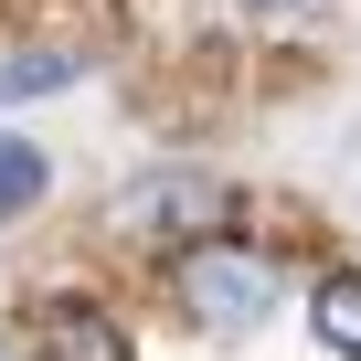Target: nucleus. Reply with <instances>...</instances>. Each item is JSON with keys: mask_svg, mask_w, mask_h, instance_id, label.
Returning <instances> with one entry per match:
<instances>
[{"mask_svg": "<svg viewBox=\"0 0 361 361\" xmlns=\"http://www.w3.org/2000/svg\"><path fill=\"white\" fill-rule=\"evenodd\" d=\"M245 11H298V0H245Z\"/></svg>", "mask_w": 361, "mask_h": 361, "instance_id": "7", "label": "nucleus"}, {"mask_svg": "<svg viewBox=\"0 0 361 361\" xmlns=\"http://www.w3.org/2000/svg\"><path fill=\"white\" fill-rule=\"evenodd\" d=\"M308 329H319V350L361 361V266H340V276L308 287Z\"/></svg>", "mask_w": 361, "mask_h": 361, "instance_id": "5", "label": "nucleus"}, {"mask_svg": "<svg viewBox=\"0 0 361 361\" xmlns=\"http://www.w3.org/2000/svg\"><path fill=\"white\" fill-rule=\"evenodd\" d=\"M32 361H138V340L96 308V298H54L32 329Z\"/></svg>", "mask_w": 361, "mask_h": 361, "instance_id": "3", "label": "nucleus"}, {"mask_svg": "<svg viewBox=\"0 0 361 361\" xmlns=\"http://www.w3.org/2000/svg\"><path fill=\"white\" fill-rule=\"evenodd\" d=\"M43 192H54V159H43L32 138H0V234H11Z\"/></svg>", "mask_w": 361, "mask_h": 361, "instance_id": "6", "label": "nucleus"}, {"mask_svg": "<svg viewBox=\"0 0 361 361\" xmlns=\"http://www.w3.org/2000/svg\"><path fill=\"white\" fill-rule=\"evenodd\" d=\"M276 298H287V266L266 255V245H245V234H192V245H170V308L192 319L202 340H255L266 319H276Z\"/></svg>", "mask_w": 361, "mask_h": 361, "instance_id": "1", "label": "nucleus"}, {"mask_svg": "<svg viewBox=\"0 0 361 361\" xmlns=\"http://www.w3.org/2000/svg\"><path fill=\"white\" fill-rule=\"evenodd\" d=\"M234 213V192H224V180L213 170H138L128 180V192H117V234H138V245H192V234H213Z\"/></svg>", "mask_w": 361, "mask_h": 361, "instance_id": "2", "label": "nucleus"}, {"mask_svg": "<svg viewBox=\"0 0 361 361\" xmlns=\"http://www.w3.org/2000/svg\"><path fill=\"white\" fill-rule=\"evenodd\" d=\"M64 85H85V54H64V43H11L0 54V106H43Z\"/></svg>", "mask_w": 361, "mask_h": 361, "instance_id": "4", "label": "nucleus"}]
</instances>
